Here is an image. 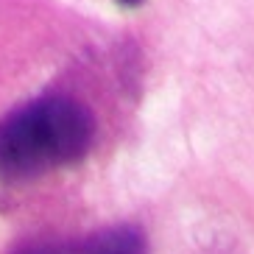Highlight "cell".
Segmentation results:
<instances>
[{
    "instance_id": "1",
    "label": "cell",
    "mask_w": 254,
    "mask_h": 254,
    "mask_svg": "<svg viewBox=\"0 0 254 254\" xmlns=\"http://www.w3.org/2000/svg\"><path fill=\"white\" fill-rule=\"evenodd\" d=\"M95 134L90 109L70 95H42L0 120V176L34 179L87 157Z\"/></svg>"
},
{
    "instance_id": "2",
    "label": "cell",
    "mask_w": 254,
    "mask_h": 254,
    "mask_svg": "<svg viewBox=\"0 0 254 254\" xmlns=\"http://www.w3.org/2000/svg\"><path fill=\"white\" fill-rule=\"evenodd\" d=\"M73 254H148V240L140 226L115 224L73 243Z\"/></svg>"
},
{
    "instance_id": "3",
    "label": "cell",
    "mask_w": 254,
    "mask_h": 254,
    "mask_svg": "<svg viewBox=\"0 0 254 254\" xmlns=\"http://www.w3.org/2000/svg\"><path fill=\"white\" fill-rule=\"evenodd\" d=\"M11 254H73V243H62V240H25Z\"/></svg>"
},
{
    "instance_id": "4",
    "label": "cell",
    "mask_w": 254,
    "mask_h": 254,
    "mask_svg": "<svg viewBox=\"0 0 254 254\" xmlns=\"http://www.w3.org/2000/svg\"><path fill=\"white\" fill-rule=\"evenodd\" d=\"M120 6H128V8H134V6H140L142 0H118Z\"/></svg>"
}]
</instances>
